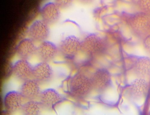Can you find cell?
<instances>
[{
	"instance_id": "3957f363",
	"label": "cell",
	"mask_w": 150,
	"mask_h": 115,
	"mask_svg": "<svg viewBox=\"0 0 150 115\" xmlns=\"http://www.w3.org/2000/svg\"><path fill=\"white\" fill-rule=\"evenodd\" d=\"M33 67L28 60L21 59L12 65V73L24 82L32 79Z\"/></svg>"
},
{
	"instance_id": "9a60e30c",
	"label": "cell",
	"mask_w": 150,
	"mask_h": 115,
	"mask_svg": "<svg viewBox=\"0 0 150 115\" xmlns=\"http://www.w3.org/2000/svg\"><path fill=\"white\" fill-rule=\"evenodd\" d=\"M143 44L146 50L150 53V34L144 38Z\"/></svg>"
},
{
	"instance_id": "8fae6325",
	"label": "cell",
	"mask_w": 150,
	"mask_h": 115,
	"mask_svg": "<svg viewBox=\"0 0 150 115\" xmlns=\"http://www.w3.org/2000/svg\"><path fill=\"white\" fill-rule=\"evenodd\" d=\"M134 70L138 78L145 79L150 75V58L140 57L136 60Z\"/></svg>"
},
{
	"instance_id": "7a4b0ae2",
	"label": "cell",
	"mask_w": 150,
	"mask_h": 115,
	"mask_svg": "<svg viewBox=\"0 0 150 115\" xmlns=\"http://www.w3.org/2000/svg\"><path fill=\"white\" fill-rule=\"evenodd\" d=\"M50 33L49 25L42 19L34 21L28 30L29 38L34 42H42L46 40Z\"/></svg>"
},
{
	"instance_id": "7c38bea8",
	"label": "cell",
	"mask_w": 150,
	"mask_h": 115,
	"mask_svg": "<svg viewBox=\"0 0 150 115\" xmlns=\"http://www.w3.org/2000/svg\"><path fill=\"white\" fill-rule=\"evenodd\" d=\"M149 87V84L145 79L138 78L132 82L130 89L133 96L141 97L146 94Z\"/></svg>"
},
{
	"instance_id": "5bb4252c",
	"label": "cell",
	"mask_w": 150,
	"mask_h": 115,
	"mask_svg": "<svg viewBox=\"0 0 150 115\" xmlns=\"http://www.w3.org/2000/svg\"><path fill=\"white\" fill-rule=\"evenodd\" d=\"M138 4L144 12H150V0H141L138 1Z\"/></svg>"
},
{
	"instance_id": "30bf717a",
	"label": "cell",
	"mask_w": 150,
	"mask_h": 115,
	"mask_svg": "<svg viewBox=\"0 0 150 115\" xmlns=\"http://www.w3.org/2000/svg\"><path fill=\"white\" fill-rule=\"evenodd\" d=\"M40 12L42 20L48 25L57 22L60 16L59 8L55 2L46 3L42 8Z\"/></svg>"
},
{
	"instance_id": "4fadbf2b",
	"label": "cell",
	"mask_w": 150,
	"mask_h": 115,
	"mask_svg": "<svg viewBox=\"0 0 150 115\" xmlns=\"http://www.w3.org/2000/svg\"><path fill=\"white\" fill-rule=\"evenodd\" d=\"M43 107L39 101H28L21 109L23 115H40Z\"/></svg>"
},
{
	"instance_id": "ba28073f",
	"label": "cell",
	"mask_w": 150,
	"mask_h": 115,
	"mask_svg": "<svg viewBox=\"0 0 150 115\" xmlns=\"http://www.w3.org/2000/svg\"><path fill=\"white\" fill-rule=\"evenodd\" d=\"M58 49L53 42L45 40L37 47L36 54L42 61L48 62L56 56Z\"/></svg>"
},
{
	"instance_id": "52a82bcc",
	"label": "cell",
	"mask_w": 150,
	"mask_h": 115,
	"mask_svg": "<svg viewBox=\"0 0 150 115\" xmlns=\"http://www.w3.org/2000/svg\"><path fill=\"white\" fill-rule=\"evenodd\" d=\"M20 92L25 100H36L39 99L41 92L40 83L33 79L25 81Z\"/></svg>"
},
{
	"instance_id": "277c9868",
	"label": "cell",
	"mask_w": 150,
	"mask_h": 115,
	"mask_svg": "<svg viewBox=\"0 0 150 115\" xmlns=\"http://www.w3.org/2000/svg\"><path fill=\"white\" fill-rule=\"evenodd\" d=\"M53 75V70L48 62L41 61L33 66L32 79L39 83L50 80Z\"/></svg>"
},
{
	"instance_id": "5b68a950",
	"label": "cell",
	"mask_w": 150,
	"mask_h": 115,
	"mask_svg": "<svg viewBox=\"0 0 150 115\" xmlns=\"http://www.w3.org/2000/svg\"><path fill=\"white\" fill-rule=\"evenodd\" d=\"M39 99L43 108L54 110L61 102L62 98L55 89L48 88L41 92Z\"/></svg>"
},
{
	"instance_id": "2e32d148",
	"label": "cell",
	"mask_w": 150,
	"mask_h": 115,
	"mask_svg": "<svg viewBox=\"0 0 150 115\" xmlns=\"http://www.w3.org/2000/svg\"><path fill=\"white\" fill-rule=\"evenodd\" d=\"M11 113L6 110L2 111L1 113V115H11Z\"/></svg>"
},
{
	"instance_id": "8992f818",
	"label": "cell",
	"mask_w": 150,
	"mask_h": 115,
	"mask_svg": "<svg viewBox=\"0 0 150 115\" xmlns=\"http://www.w3.org/2000/svg\"><path fill=\"white\" fill-rule=\"evenodd\" d=\"M25 100L20 92L10 91L6 93L4 99L6 110L11 113L21 110Z\"/></svg>"
},
{
	"instance_id": "9c48e42d",
	"label": "cell",
	"mask_w": 150,
	"mask_h": 115,
	"mask_svg": "<svg viewBox=\"0 0 150 115\" xmlns=\"http://www.w3.org/2000/svg\"><path fill=\"white\" fill-rule=\"evenodd\" d=\"M30 38L21 40L16 48V53L21 59L28 60L36 54L37 47Z\"/></svg>"
},
{
	"instance_id": "6da1fadb",
	"label": "cell",
	"mask_w": 150,
	"mask_h": 115,
	"mask_svg": "<svg viewBox=\"0 0 150 115\" xmlns=\"http://www.w3.org/2000/svg\"><path fill=\"white\" fill-rule=\"evenodd\" d=\"M129 23L137 35L145 38L150 34V16L147 13L138 12L131 15Z\"/></svg>"
},
{
	"instance_id": "e0dca14e",
	"label": "cell",
	"mask_w": 150,
	"mask_h": 115,
	"mask_svg": "<svg viewBox=\"0 0 150 115\" xmlns=\"http://www.w3.org/2000/svg\"><path fill=\"white\" fill-rule=\"evenodd\" d=\"M148 115H150V111L149 112V113H148Z\"/></svg>"
}]
</instances>
